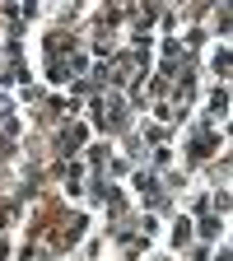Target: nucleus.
<instances>
[{
    "instance_id": "5",
    "label": "nucleus",
    "mask_w": 233,
    "mask_h": 261,
    "mask_svg": "<svg viewBox=\"0 0 233 261\" xmlns=\"http://www.w3.org/2000/svg\"><path fill=\"white\" fill-rule=\"evenodd\" d=\"M219 261H228V252H219Z\"/></svg>"
},
{
    "instance_id": "1",
    "label": "nucleus",
    "mask_w": 233,
    "mask_h": 261,
    "mask_svg": "<svg viewBox=\"0 0 233 261\" xmlns=\"http://www.w3.org/2000/svg\"><path fill=\"white\" fill-rule=\"evenodd\" d=\"M117 112H121L117 98H98V126H117Z\"/></svg>"
},
{
    "instance_id": "4",
    "label": "nucleus",
    "mask_w": 233,
    "mask_h": 261,
    "mask_svg": "<svg viewBox=\"0 0 233 261\" xmlns=\"http://www.w3.org/2000/svg\"><path fill=\"white\" fill-rule=\"evenodd\" d=\"M201 233H205V238H215V233H219V219H215V215H205V219H201Z\"/></svg>"
},
{
    "instance_id": "2",
    "label": "nucleus",
    "mask_w": 233,
    "mask_h": 261,
    "mask_svg": "<svg viewBox=\"0 0 233 261\" xmlns=\"http://www.w3.org/2000/svg\"><path fill=\"white\" fill-rule=\"evenodd\" d=\"M210 145H215V130L205 126V130H201V136H196V145H191V154H196V159H205V154H210Z\"/></svg>"
},
{
    "instance_id": "3",
    "label": "nucleus",
    "mask_w": 233,
    "mask_h": 261,
    "mask_svg": "<svg viewBox=\"0 0 233 261\" xmlns=\"http://www.w3.org/2000/svg\"><path fill=\"white\" fill-rule=\"evenodd\" d=\"M80 145H84V126H70L61 136V149H80Z\"/></svg>"
}]
</instances>
